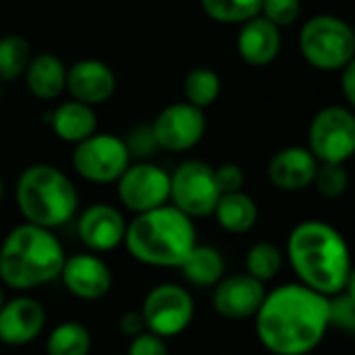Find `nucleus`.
Instances as JSON below:
<instances>
[{
  "label": "nucleus",
  "mask_w": 355,
  "mask_h": 355,
  "mask_svg": "<svg viewBox=\"0 0 355 355\" xmlns=\"http://www.w3.org/2000/svg\"><path fill=\"white\" fill-rule=\"evenodd\" d=\"M263 0H201L203 11L220 24H247L257 17Z\"/></svg>",
  "instance_id": "obj_28"
},
{
  "label": "nucleus",
  "mask_w": 355,
  "mask_h": 355,
  "mask_svg": "<svg viewBox=\"0 0 355 355\" xmlns=\"http://www.w3.org/2000/svg\"><path fill=\"white\" fill-rule=\"evenodd\" d=\"M284 266V251L268 241H259L249 247L245 255V274L255 278L257 282L266 284L274 280Z\"/></svg>",
  "instance_id": "obj_25"
},
{
  "label": "nucleus",
  "mask_w": 355,
  "mask_h": 355,
  "mask_svg": "<svg viewBox=\"0 0 355 355\" xmlns=\"http://www.w3.org/2000/svg\"><path fill=\"white\" fill-rule=\"evenodd\" d=\"M117 328H119L121 334H125V336H130V338H134V336L146 332L144 320H142L140 311H136V309L123 311V313L119 315V320H117Z\"/></svg>",
  "instance_id": "obj_35"
},
{
  "label": "nucleus",
  "mask_w": 355,
  "mask_h": 355,
  "mask_svg": "<svg viewBox=\"0 0 355 355\" xmlns=\"http://www.w3.org/2000/svg\"><path fill=\"white\" fill-rule=\"evenodd\" d=\"M0 90H3V82H0Z\"/></svg>",
  "instance_id": "obj_40"
},
{
  "label": "nucleus",
  "mask_w": 355,
  "mask_h": 355,
  "mask_svg": "<svg viewBox=\"0 0 355 355\" xmlns=\"http://www.w3.org/2000/svg\"><path fill=\"white\" fill-rule=\"evenodd\" d=\"M5 197V180H3V175H0V201H3Z\"/></svg>",
  "instance_id": "obj_39"
},
{
  "label": "nucleus",
  "mask_w": 355,
  "mask_h": 355,
  "mask_svg": "<svg viewBox=\"0 0 355 355\" xmlns=\"http://www.w3.org/2000/svg\"><path fill=\"white\" fill-rule=\"evenodd\" d=\"M195 220L169 203L134 216L128 222L123 247L132 259L148 268H180L197 247Z\"/></svg>",
  "instance_id": "obj_4"
},
{
  "label": "nucleus",
  "mask_w": 355,
  "mask_h": 355,
  "mask_svg": "<svg viewBox=\"0 0 355 355\" xmlns=\"http://www.w3.org/2000/svg\"><path fill=\"white\" fill-rule=\"evenodd\" d=\"M311 187H315L324 199H338L349 189V171L338 163H320Z\"/></svg>",
  "instance_id": "obj_29"
},
{
  "label": "nucleus",
  "mask_w": 355,
  "mask_h": 355,
  "mask_svg": "<svg viewBox=\"0 0 355 355\" xmlns=\"http://www.w3.org/2000/svg\"><path fill=\"white\" fill-rule=\"evenodd\" d=\"M307 148L318 163L345 165L355 157V113L340 105L320 109L307 128Z\"/></svg>",
  "instance_id": "obj_7"
},
{
  "label": "nucleus",
  "mask_w": 355,
  "mask_h": 355,
  "mask_svg": "<svg viewBox=\"0 0 355 355\" xmlns=\"http://www.w3.org/2000/svg\"><path fill=\"white\" fill-rule=\"evenodd\" d=\"M130 157H136L138 161H150L157 153H159V144L155 140L153 128L146 123L134 125L128 132V138H123Z\"/></svg>",
  "instance_id": "obj_31"
},
{
  "label": "nucleus",
  "mask_w": 355,
  "mask_h": 355,
  "mask_svg": "<svg viewBox=\"0 0 355 355\" xmlns=\"http://www.w3.org/2000/svg\"><path fill=\"white\" fill-rule=\"evenodd\" d=\"M266 293V286L249 274H232L214 286L211 305L220 318L228 322H241L255 318Z\"/></svg>",
  "instance_id": "obj_15"
},
{
  "label": "nucleus",
  "mask_w": 355,
  "mask_h": 355,
  "mask_svg": "<svg viewBox=\"0 0 355 355\" xmlns=\"http://www.w3.org/2000/svg\"><path fill=\"white\" fill-rule=\"evenodd\" d=\"M7 303V295H5V286L0 284V309H3V305Z\"/></svg>",
  "instance_id": "obj_38"
},
{
  "label": "nucleus",
  "mask_w": 355,
  "mask_h": 355,
  "mask_svg": "<svg viewBox=\"0 0 355 355\" xmlns=\"http://www.w3.org/2000/svg\"><path fill=\"white\" fill-rule=\"evenodd\" d=\"M259 15L274 28H291L301 15V0H263Z\"/></svg>",
  "instance_id": "obj_30"
},
{
  "label": "nucleus",
  "mask_w": 355,
  "mask_h": 355,
  "mask_svg": "<svg viewBox=\"0 0 355 355\" xmlns=\"http://www.w3.org/2000/svg\"><path fill=\"white\" fill-rule=\"evenodd\" d=\"M182 90H184L189 105L205 111L207 107H211L218 101V96L222 92V80L209 67H195L187 73Z\"/></svg>",
  "instance_id": "obj_26"
},
{
  "label": "nucleus",
  "mask_w": 355,
  "mask_h": 355,
  "mask_svg": "<svg viewBox=\"0 0 355 355\" xmlns=\"http://www.w3.org/2000/svg\"><path fill=\"white\" fill-rule=\"evenodd\" d=\"M255 334L272 355H309L330 326L328 297L299 282H286L270 293L255 313Z\"/></svg>",
  "instance_id": "obj_1"
},
{
  "label": "nucleus",
  "mask_w": 355,
  "mask_h": 355,
  "mask_svg": "<svg viewBox=\"0 0 355 355\" xmlns=\"http://www.w3.org/2000/svg\"><path fill=\"white\" fill-rule=\"evenodd\" d=\"M343 293L355 301V266H353L351 272H349V278H347V284H345V291H343Z\"/></svg>",
  "instance_id": "obj_37"
},
{
  "label": "nucleus",
  "mask_w": 355,
  "mask_h": 355,
  "mask_svg": "<svg viewBox=\"0 0 355 355\" xmlns=\"http://www.w3.org/2000/svg\"><path fill=\"white\" fill-rule=\"evenodd\" d=\"M214 218L218 226L228 234H247L255 228L259 220V209L255 199L245 191H241V193L222 195L214 209Z\"/></svg>",
  "instance_id": "obj_22"
},
{
  "label": "nucleus",
  "mask_w": 355,
  "mask_h": 355,
  "mask_svg": "<svg viewBox=\"0 0 355 355\" xmlns=\"http://www.w3.org/2000/svg\"><path fill=\"white\" fill-rule=\"evenodd\" d=\"M214 167L199 159H189L169 173V205L191 220L214 216L220 201Z\"/></svg>",
  "instance_id": "obj_8"
},
{
  "label": "nucleus",
  "mask_w": 355,
  "mask_h": 355,
  "mask_svg": "<svg viewBox=\"0 0 355 355\" xmlns=\"http://www.w3.org/2000/svg\"><path fill=\"white\" fill-rule=\"evenodd\" d=\"M150 128L159 144V150L187 153L203 140L207 132V117L205 111L184 101L161 109L153 119Z\"/></svg>",
  "instance_id": "obj_12"
},
{
  "label": "nucleus",
  "mask_w": 355,
  "mask_h": 355,
  "mask_svg": "<svg viewBox=\"0 0 355 355\" xmlns=\"http://www.w3.org/2000/svg\"><path fill=\"white\" fill-rule=\"evenodd\" d=\"M299 51L318 71H340L355 59V30L340 17L315 15L299 32Z\"/></svg>",
  "instance_id": "obj_6"
},
{
  "label": "nucleus",
  "mask_w": 355,
  "mask_h": 355,
  "mask_svg": "<svg viewBox=\"0 0 355 355\" xmlns=\"http://www.w3.org/2000/svg\"><path fill=\"white\" fill-rule=\"evenodd\" d=\"M282 49L280 30L266 21L261 15L249 19L241 26L236 36V51L239 57L253 67H266L276 61Z\"/></svg>",
  "instance_id": "obj_19"
},
{
  "label": "nucleus",
  "mask_w": 355,
  "mask_h": 355,
  "mask_svg": "<svg viewBox=\"0 0 355 355\" xmlns=\"http://www.w3.org/2000/svg\"><path fill=\"white\" fill-rule=\"evenodd\" d=\"M46 355H90L92 334L86 324L78 320L59 322L46 336Z\"/></svg>",
  "instance_id": "obj_24"
},
{
  "label": "nucleus",
  "mask_w": 355,
  "mask_h": 355,
  "mask_svg": "<svg viewBox=\"0 0 355 355\" xmlns=\"http://www.w3.org/2000/svg\"><path fill=\"white\" fill-rule=\"evenodd\" d=\"M182 278L197 286V288H214L222 278L226 270V261L222 253L211 245H197L187 261L178 268Z\"/></svg>",
  "instance_id": "obj_23"
},
{
  "label": "nucleus",
  "mask_w": 355,
  "mask_h": 355,
  "mask_svg": "<svg viewBox=\"0 0 355 355\" xmlns=\"http://www.w3.org/2000/svg\"><path fill=\"white\" fill-rule=\"evenodd\" d=\"M71 101L96 107L107 103L117 90L113 69L98 59H80L67 69V86Z\"/></svg>",
  "instance_id": "obj_17"
},
{
  "label": "nucleus",
  "mask_w": 355,
  "mask_h": 355,
  "mask_svg": "<svg viewBox=\"0 0 355 355\" xmlns=\"http://www.w3.org/2000/svg\"><path fill=\"white\" fill-rule=\"evenodd\" d=\"M128 355H169V351H167L165 338L146 330V332L130 338Z\"/></svg>",
  "instance_id": "obj_34"
},
{
  "label": "nucleus",
  "mask_w": 355,
  "mask_h": 355,
  "mask_svg": "<svg viewBox=\"0 0 355 355\" xmlns=\"http://www.w3.org/2000/svg\"><path fill=\"white\" fill-rule=\"evenodd\" d=\"M67 253L53 230L19 224L0 243V284L28 295L61 276Z\"/></svg>",
  "instance_id": "obj_3"
},
{
  "label": "nucleus",
  "mask_w": 355,
  "mask_h": 355,
  "mask_svg": "<svg viewBox=\"0 0 355 355\" xmlns=\"http://www.w3.org/2000/svg\"><path fill=\"white\" fill-rule=\"evenodd\" d=\"M138 311L148 332L161 338H173L193 324L195 299L182 284L161 282L146 293Z\"/></svg>",
  "instance_id": "obj_10"
},
{
  "label": "nucleus",
  "mask_w": 355,
  "mask_h": 355,
  "mask_svg": "<svg viewBox=\"0 0 355 355\" xmlns=\"http://www.w3.org/2000/svg\"><path fill=\"white\" fill-rule=\"evenodd\" d=\"M216 184L220 189V195H230V193H241L245 187V171L236 163H222L214 167Z\"/></svg>",
  "instance_id": "obj_33"
},
{
  "label": "nucleus",
  "mask_w": 355,
  "mask_h": 355,
  "mask_svg": "<svg viewBox=\"0 0 355 355\" xmlns=\"http://www.w3.org/2000/svg\"><path fill=\"white\" fill-rule=\"evenodd\" d=\"M96 111L78 101H67L59 105L51 115V128L55 136L67 144H80L92 134H96Z\"/></svg>",
  "instance_id": "obj_21"
},
{
  "label": "nucleus",
  "mask_w": 355,
  "mask_h": 355,
  "mask_svg": "<svg viewBox=\"0 0 355 355\" xmlns=\"http://www.w3.org/2000/svg\"><path fill=\"white\" fill-rule=\"evenodd\" d=\"M318 165L307 146H284L268 161V180L276 191L299 193L313 184Z\"/></svg>",
  "instance_id": "obj_18"
},
{
  "label": "nucleus",
  "mask_w": 355,
  "mask_h": 355,
  "mask_svg": "<svg viewBox=\"0 0 355 355\" xmlns=\"http://www.w3.org/2000/svg\"><path fill=\"white\" fill-rule=\"evenodd\" d=\"M15 203L26 224L55 232L76 218L80 195L63 169L51 163H32L15 182Z\"/></svg>",
  "instance_id": "obj_5"
},
{
  "label": "nucleus",
  "mask_w": 355,
  "mask_h": 355,
  "mask_svg": "<svg viewBox=\"0 0 355 355\" xmlns=\"http://www.w3.org/2000/svg\"><path fill=\"white\" fill-rule=\"evenodd\" d=\"M119 203L134 216L169 203V171L153 161H136L115 182Z\"/></svg>",
  "instance_id": "obj_11"
},
{
  "label": "nucleus",
  "mask_w": 355,
  "mask_h": 355,
  "mask_svg": "<svg viewBox=\"0 0 355 355\" xmlns=\"http://www.w3.org/2000/svg\"><path fill=\"white\" fill-rule=\"evenodd\" d=\"M284 255L299 284L328 299L345 291L353 263L349 245L334 226L322 220L299 222L286 239Z\"/></svg>",
  "instance_id": "obj_2"
},
{
  "label": "nucleus",
  "mask_w": 355,
  "mask_h": 355,
  "mask_svg": "<svg viewBox=\"0 0 355 355\" xmlns=\"http://www.w3.org/2000/svg\"><path fill=\"white\" fill-rule=\"evenodd\" d=\"M78 239L90 253H109L123 245L128 222L119 207L111 203H92L78 216Z\"/></svg>",
  "instance_id": "obj_13"
},
{
  "label": "nucleus",
  "mask_w": 355,
  "mask_h": 355,
  "mask_svg": "<svg viewBox=\"0 0 355 355\" xmlns=\"http://www.w3.org/2000/svg\"><path fill=\"white\" fill-rule=\"evenodd\" d=\"M130 163L132 157L123 138L109 132L92 134L84 142L76 144L71 153V165L76 173L82 180L101 187L115 184L130 167Z\"/></svg>",
  "instance_id": "obj_9"
},
{
  "label": "nucleus",
  "mask_w": 355,
  "mask_h": 355,
  "mask_svg": "<svg viewBox=\"0 0 355 355\" xmlns=\"http://www.w3.org/2000/svg\"><path fill=\"white\" fill-rule=\"evenodd\" d=\"M59 278L63 280L67 293L80 301H98L107 297L113 286V272L96 253L69 255Z\"/></svg>",
  "instance_id": "obj_14"
},
{
  "label": "nucleus",
  "mask_w": 355,
  "mask_h": 355,
  "mask_svg": "<svg viewBox=\"0 0 355 355\" xmlns=\"http://www.w3.org/2000/svg\"><path fill=\"white\" fill-rule=\"evenodd\" d=\"M340 92L351 109H355V59L340 69Z\"/></svg>",
  "instance_id": "obj_36"
},
{
  "label": "nucleus",
  "mask_w": 355,
  "mask_h": 355,
  "mask_svg": "<svg viewBox=\"0 0 355 355\" xmlns=\"http://www.w3.org/2000/svg\"><path fill=\"white\" fill-rule=\"evenodd\" d=\"M32 57V46L24 36L9 34L0 38V82H15L26 76Z\"/></svg>",
  "instance_id": "obj_27"
},
{
  "label": "nucleus",
  "mask_w": 355,
  "mask_h": 355,
  "mask_svg": "<svg viewBox=\"0 0 355 355\" xmlns=\"http://www.w3.org/2000/svg\"><path fill=\"white\" fill-rule=\"evenodd\" d=\"M26 86L32 96L40 101H55L65 92L67 86V67L53 53H40L32 57L26 69Z\"/></svg>",
  "instance_id": "obj_20"
},
{
  "label": "nucleus",
  "mask_w": 355,
  "mask_h": 355,
  "mask_svg": "<svg viewBox=\"0 0 355 355\" xmlns=\"http://www.w3.org/2000/svg\"><path fill=\"white\" fill-rule=\"evenodd\" d=\"M46 326V309L32 295L7 299L0 309V343L7 347H24L34 343Z\"/></svg>",
  "instance_id": "obj_16"
},
{
  "label": "nucleus",
  "mask_w": 355,
  "mask_h": 355,
  "mask_svg": "<svg viewBox=\"0 0 355 355\" xmlns=\"http://www.w3.org/2000/svg\"><path fill=\"white\" fill-rule=\"evenodd\" d=\"M330 303V326L355 332V301L345 293H338L328 299Z\"/></svg>",
  "instance_id": "obj_32"
}]
</instances>
